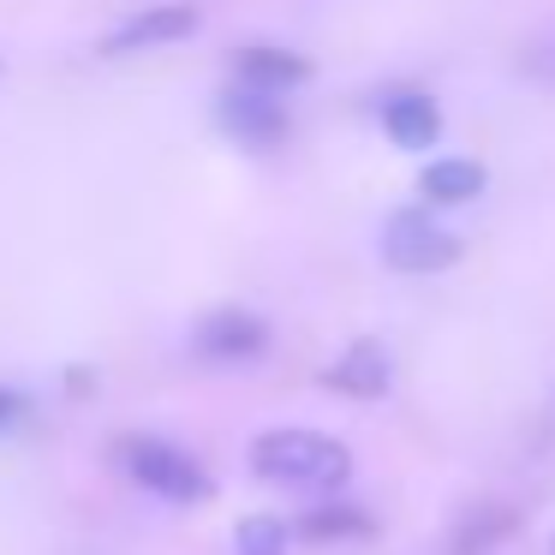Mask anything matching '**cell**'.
I'll return each instance as SVG.
<instances>
[{
  "instance_id": "cell-8",
  "label": "cell",
  "mask_w": 555,
  "mask_h": 555,
  "mask_svg": "<svg viewBox=\"0 0 555 555\" xmlns=\"http://www.w3.org/2000/svg\"><path fill=\"white\" fill-rule=\"evenodd\" d=\"M233 85H257V90H287L311 85V61L293 49H275V42H251V49H233Z\"/></svg>"
},
{
  "instance_id": "cell-1",
  "label": "cell",
  "mask_w": 555,
  "mask_h": 555,
  "mask_svg": "<svg viewBox=\"0 0 555 555\" xmlns=\"http://www.w3.org/2000/svg\"><path fill=\"white\" fill-rule=\"evenodd\" d=\"M251 472L275 490H305V495H335L352 478V448L305 424H281L251 442Z\"/></svg>"
},
{
  "instance_id": "cell-13",
  "label": "cell",
  "mask_w": 555,
  "mask_h": 555,
  "mask_svg": "<svg viewBox=\"0 0 555 555\" xmlns=\"http://www.w3.org/2000/svg\"><path fill=\"white\" fill-rule=\"evenodd\" d=\"M507 531H514V514H507V507H490L483 519H466V526H460V538L448 555H478V550H490L495 538H507Z\"/></svg>"
},
{
  "instance_id": "cell-6",
  "label": "cell",
  "mask_w": 555,
  "mask_h": 555,
  "mask_svg": "<svg viewBox=\"0 0 555 555\" xmlns=\"http://www.w3.org/2000/svg\"><path fill=\"white\" fill-rule=\"evenodd\" d=\"M197 25H204V13H197L192 0H168V7H144V13H132L120 30H114L108 42H102V54H144V49H168V42H185L197 37Z\"/></svg>"
},
{
  "instance_id": "cell-12",
  "label": "cell",
  "mask_w": 555,
  "mask_h": 555,
  "mask_svg": "<svg viewBox=\"0 0 555 555\" xmlns=\"http://www.w3.org/2000/svg\"><path fill=\"white\" fill-rule=\"evenodd\" d=\"M233 555H287V526L269 519V514L240 519V531H233Z\"/></svg>"
},
{
  "instance_id": "cell-10",
  "label": "cell",
  "mask_w": 555,
  "mask_h": 555,
  "mask_svg": "<svg viewBox=\"0 0 555 555\" xmlns=\"http://www.w3.org/2000/svg\"><path fill=\"white\" fill-rule=\"evenodd\" d=\"M483 185H490L483 162H466V156H442L418 173L424 209H460V204H472V197H483Z\"/></svg>"
},
{
  "instance_id": "cell-11",
  "label": "cell",
  "mask_w": 555,
  "mask_h": 555,
  "mask_svg": "<svg viewBox=\"0 0 555 555\" xmlns=\"http://www.w3.org/2000/svg\"><path fill=\"white\" fill-rule=\"evenodd\" d=\"M299 538L305 543H364V538H376V519L359 502H323L299 519Z\"/></svg>"
},
{
  "instance_id": "cell-4",
  "label": "cell",
  "mask_w": 555,
  "mask_h": 555,
  "mask_svg": "<svg viewBox=\"0 0 555 555\" xmlns=\"http://www.w3.org/2000/svg\"><path fill=\"white\" fill-rule=\"evenodd\" d=\"M216 120L233 144L245 150H275L287 138V102L275 90H257V85H228L216 102Z\"/></svg>"
},
{
  "instance_id": "cell-7",
  "label": "cell",
  "mask_w": 555,
  "mask_h": 555,
  "mask_svg": "<svg viewBox=\"0 0 555 555\" xmlns=\"http://www.w3.org/2000/svg\"><path fill=\"white\" fill-rule=\"evenodd\" d=\"M323 383L347 400H383L388 383H395V364H388V347L383 340H352L335 364L323 371Z\"/></svg>"
},
{
  "instance_id": "cell-2",
  "label": "cell",
  "mask_w": 555,
  "mask_h": 555,
  "mask_svg": "<svg viewBox=\"0 0 555 555\" xmlns=\"http://www.w3.org/2000/svg\"><path fill=\"white\" fill-rule=\"evenodd\" d=\"M114 460H120V472L138 490L162 495V502H173V507H197V502L216 495V478L204 472V460H192L185 448L162 442V436H138V430L120 436V442H114Z\"/></svg>"
},
{
  "instance_id": "cell-3",
  "label": "cell",
  "mask_w": 555,
  "mask_h": 555,
  "mask_svg": "<svg viewBox=\"0 0 555 555\" xmlns=\"http://www.w3.org/2000/svg\"><path fill=\"white\" fill-rule=\"evenodd\" d=\"M383 263L400 275H442L460 263V233H448L430 209H400L383 228Z\"/></svg>"
},
{
  "instance_id": "cell-14",
  "label": "cell",
  "mask_w": 555,
  "mask_h": 555,
  "mask_svg": "<svg viewBox=\"0 0 555 555\" xmlns=\"http://www.w3.org/2000/svg\"><path fill=\"white\" fill-rule=\"evenodd\" d=\"M25 412H30V400L18 395V388H0V430H13V424L25 418Z\"/></svg>"
},
{
  "instance_id": "cell-5",
  "label": "cell",
  "mask_w": 555,
  "mask_h": 555,
  "mask_svg": "<svg viewBox=\"0 0 555 555\" xmlns=\"http://www.w3.org/2000/svg\"><path fill=\"white\" fill-rule=\"evenodd\" d=\"M192 352L204 364H251L269 352V323L257 311H209L192 335Z\"/></svg>"
},
{
  "instance_id": "cell-9",
  "label": "cell",
  "mask_w": 555,
  "mask_h": 555,
  "mask_svg": "<svg viewBox=\"0 0 555 555\" xmlns=\"http://www.w3.org/2000/svg\"><path fill=\"white\" fill-rule=\"evenodd\" d=\"M383 132L400 150H430L442 138V108L424 90H395V96H383Z\"/></svg>"
}]
</instances>
